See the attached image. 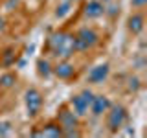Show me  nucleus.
<instances>
[{"mask_svg": "<svg viewBox=\"0 0 147 138\" xmlns=\"http://www.w3.org/2000/svg\"><path fill=\"white\" fill-rule=\"evenodd\" d=\"M48 48L55 57L68 59L76 52V37L72 33H53L48 39Z\"/></svg>", "mask_w": 147, "mask_h": 138, "instance_id": "nucleus-1", "label": "nucleus"}, {"mask_svg": "<svg viewBox=\"0 0 147 138\" xmlns=\"http://www.w3.org/2000/svg\"><path fill=\"white\" fill-rule=\"evenodd\" d=\"M74 37H76V52H85V50L94 48L99 41V35L92 28H81Z\"/></svg>", "mask_w": 147, "mask_h": 138, "instance_id": "nucleus-2", "label": "nucleus"}, {"mask_svg": "<svg viewBox=\"0 0 147 138\" xmlns=\"http://www.w3.org/2000/svg\"><path fill=\"white\" fill-rule=\"evenodd\" d=\"M107 127L110 133H118L127 120V110L123 105H110L107 110Z\"/></svg>", "mask_w": 147, "mask_h": 138, "instance_id": "nucleus-3", "label": "nucleus"}, {"mask_svg": "<svg viewBox=\"0 0 147 138\" xmlns=\"http://www.w3.org/2000/svg\"><path fill=\"white\" fill-rule=\"evenodd\" d=\"M59 125L63 129V136H79L77 131V116L68 109H61L59 112Z\"/></svg>", "mask_w": 147, "mask_h": 138, "instance_id": "nucleus-4", "label": "nucleus"}, {"mask_svg": "<svg viewBox=\"0 0 147 138\" xmlns=\"http://www.w3.org/2000/svg\"><path fill=\"white\" fill-rule=\"evenodd\" d=\"M92 98H94L92 90H83L81 94H77V96H72V98H70L72 112L76 114L77 118L85 116V114L88 112V107H90V101H92Z\"/></svg>", "mask_w": 147, "mask_h": 138, "instance_id": "nucleus-5", "label": "nucleus"}, {"mask_svg": "<svg viewBox=\"0 0 147 138\" xmlns=\"http://www.w3.org/2000/svg\"><path fill=\"white\" fill-rule=\"evenodd\" d=\"M24 101H26L28 114H30V116H37L40 107H42V96H40V92L37 89H28L26 96H24Z\"/></svg>", "mask_w": 147, "mask_h": 138, "instance_id": "nucleus-6", "label": "nucleus"}, {"mask_svg": "<svg viewBox=\"0 0 147 138\" xmlns=\"http://www.w3.org/2000/svg\"><path fill=\"white\" fill-rule=\"evenodd\" d=\"M109 72H110V66H109V63H101V64H98V66H94V68H92V70L88 72L86 79H88V83L99 85V83H103V81L109 77Z\"/></svg>", "mask_w": 147, "mask_h": 138, "instance_id": "nucleus-7", "label": "nucleus"}, {"mask_svg": "<svg viewBox=\"0 0 147 138\" xmlns=\"http://www.w3.org/2000/svg\"><path fill=\"white\" fill-rule=\"evenodd\" d=\"M109 107H110V101H109V98H107V96H103V94H99V96H94V98H92L88 110H90V114H92V116H96V118H98V116H101L103 112H107Z\"/></svg>", "mask_w": 147, "mask_h": 138, "instance_id": "nucleus-8", "label": "nucleus"}, {"mask_svg": "<svg viewBox=\"0 0 147 138\" xmlns=\"http://www.w3.org/2000/svg\"><path fill=\"white\" fill-rule=\"evenodd\" d=\"M105 13V4L101 0H88L85 6V17L88 18H98Z\"/></svg>", "mask_w": 147, "mask_h": 138, "instance_id": "nucleus-9", "label": "nucleus"}, {"mask_svg": "<svg viewBox=\"0 0 147 138\" xmlns=\"http://www.w3.org/2000/svg\"><path fill=\"white\" fill-rule=\"evenodd\" d=\"M74 72H76V70H74V66L66 61V59L61 61V63H57L53 66V74L59 77V79H70V77L74 76Z\"/></svg>", "mask_w": 147, "mask_h": 138, "instance_id": "nucleus-10", "label": "nucleus"}, {"mask_svg": "<svg viewBox=\"0 0 147 138\" xmlns=\"http://www.w3.org/2000/svg\"><path fill=\"white\" fill-rule=\"evenodd\" d=\"M127 28H129L131 33L138 35L142 30H144V15H140V13L131 15V17H129V20H127Z\"/></svg>", "mask_w": 147, "mask_h": 138, "instance_id": "nucleus-11", "label": "nucleus"}, {"mask_svg": "<svg viewBox=\"0 0 147 138\" xmlns=\"http://www.w3.org/2000/svg\"><path fill=\"white\" fill-rule=\"evenodd\" d=\"M33 136H53V138H59L63 136V129L59 123H48L42 131H35Z\"/></svg>", "mask_w": 147, "mask_h": 138, "instance_id": "nucleus-12", "label": "nucleus"}, {"mask_svg": "<svg viewBox=\"0 0 147 138\" xmlns=\"http://www.w3.org/2000/svg\"><path fill=\"white\" fill-rule=\"evenodd\" d=\"M70 7H72V0H63V4H59L57 9H55V17L63 18L64 15L70 13Z\"/></svg>", "mask_w": 147, "mask_h": 138, "instance_id": "nucleus-13", "label": "nucleus"}, {"mask_svg": "<svg viewBox=\"0 0 147 138\" xmlns=\"http://www.w3.org/2000/svg\"><path fill=\"white\" fill-rule=\"evenodd\" d=\"M37 68H39V74L42 77H48L50 74H52V66H50V63L46 61V59H39V61H37Z\"/></svg>", "mask_w": 147, "mask_h": 138, "instance_id": "nucleus-14", "label": "nucleus"}, {"mask_svg": "<svg viewBox=\"0 0 147 138\" xmlns=\"http://www.w3.org/2000/svg\"><path fill=\"white\" fill-rule=\"evenodd\" d=\"M17 81L15 74H4V76H0V87H4V89H9V87H13Z\"/></svg>", "mask_w": 147, "mask_h": 138, "instance_id": "nucleus-15", "label": "nucleus"}, {"mask_svg": "<svg viewBox=\"0 0 147 138\" xmlns=\"http://www.w3.org/2000/svg\"><path fill=\"white\" fill-rule=\"evenodd\" d=\"M11 131V123L9 122H0V136H6Z\"/></svg>", "mask_w": 147, "mask_h": 138, "instance_id": "nucleus-16", "label": "nucleus"}, {"mask_svg": "<svg viewBox=\"0 0 147 138\" xmlns=\"http://www.w3.org/2000/svg\"><path fill=\"white\" fill-rule=\"evenodd\" d=\"M11 53H13V50H6V55H4V64H6V66H9V64L13 63Z\"/></svg>", "mask_w": 147, "mask_h": 138, "instance_id": "nucleus-17", "label": "nucleus"}, {"mask_svg": "<svg viewBox=\"0 0 147 138\" xmlns=\"http://www.w3.org/2000/svg\"><path fill=\"white\" fill-rule=\"evenodd\" d=\"M131 4L134 7H142V6H145V4H147V0H131Z\"/></svg>", "mask_w": 147, "mask_h": 138, "instance_id": "nucleus-18", "label": "nucleus"}, {"mask_svg": "<svg viewBox=\"0 0 147 138\" xmlns=\"http://www.w3.org/2000/svg\"><path fill=\"white\" fill-rule=\"evenodd\" d=\"M2 30H4V18L0 17V31H2Z\"/></svg>", "mask_w": 147, "mask_h": 138, "instance_id": "nucleus-19", "label": "nucleus"}, {"mask_svg": "<svg viewBox=\"0 0 147 138\" xmlns=\"http://www.w3.org/2000/svg\"><path fill=\"white\" fill-rule=\"evenodd\" d=\"M105 2H109V0H105Z\"/></svg>", "mask_w": 147, "mask_h": 138, "instance_id": "nucleus-20", "label": "nucleus"}]
</instances>
